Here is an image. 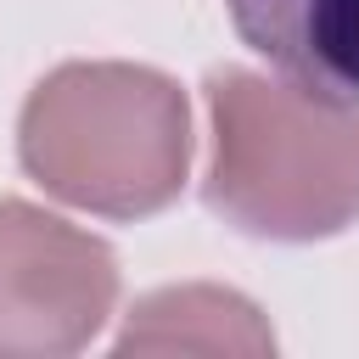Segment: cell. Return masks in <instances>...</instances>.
Returning <instances> with one entry per match:
<instances>
[{
  "mask_svg": "<svg viewBox=\"0 0 359 359\" xmlns=\"http://www.w3.org/2000/svg\"><path fill=\"white\" fill-rule=\"evenodd\" d=\"M22 174L95 219H151L185 191V90L140 62H62L17 118Z\"/></svg>",
  "mask_w": 359,
  "mask_h": 359,
  "instance_id": "1",
  "label": "cell"
},
{
  "mask_svg": "<svg viewBox=\"0 0 359 359\" xmlns=\"http://www.w3.org/2000/svg\"><path fill=\"white\" fill-rule=\"evenodd\" d=\"M118 309V252L17 196H0V359H62Z\"/></svg>",
  "mask_w": 359,
  "mask_h": 359,
  "instance_id": "3",
  "label": "cell"
},
{
  "mask_svg": "<svg viewBox=\"0 0 359 359\" xmlns=\"http://www.w3.org/2000/svg\"><path fill=\"white\" fill-rule=\"evenodd\" d=\"M247 50L286 84L359 112V0H224Z\"/></svg>",
  "mask_w": 359,
  "mask_h": 359,
  "instance_id": "4",
  "label": "cell"
},
{
  "mask_svg": "<svg viewBox=\"0 0 359 359\" xmlns=\"http://www.w3.org/2000/svg\"><path fill=\"white\" fill-rule=\"evenodd\" d=\"M208 123L202 202L230 230L325 241L359 224V112L252 67H213Z\"/></svg>",
  "mask_w": 359,
  "mask_h": 359,
  "instance_id": "2",
  "label": "cell"
},
{
  "mask_svg": "<svg viewBox=\"0 0 359 359\" xmlns=\"http://www.w3.org/2000/svg\"><path fill=\"white\" fill-rule=\"evenodd\" d=\"M118 353H275V331L252 297L208 280L146 292L118 342Z\"/></svg>",
  "mask_w": 359,
  "mask_h": 359,
  "instance_id": "5",
  "label": "cell"
}]
</instances>
